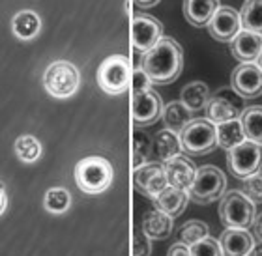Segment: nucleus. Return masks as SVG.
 I'll use <instances>...</instances> for the list:
<instances>
[{
	"instance_id": "25",
	"label": "nucleus",
	"mask_w": 262,
	"mask_h": 256,
	"mask_svg": "<svg viewBox=\"0 0 262 256\" xmlns=\"http://www.w3.org/2000/svg\"><path fill=\"white\" fill-rule=\"evenodd\" d=\"M240 124L244 129L247 141L257 142L262 146V107L260 105H251L246 107V110L240 116Z\"/></svg>"
},
{
	"instance_id": "13",
	"label": "nucleus",
	"mask_w": 262,
	"mask_h": 256,
	"mask_svg": "<svg viewBox=\"0 0 262 256\" xmlns=\"http://www.w3.org/2000/svg\"><path fill=\"white\" fill-rule=\"evenodd\" d=\"M163 101L158 94L150 90H142V92L133 94V103H131V116L135 126H150L154 122H158L163 114Z\"/></svg>"
},
{
	"instance_id": "26",
	"label": "nucleus",
	"mask_w": 262,
	"mask_h": 256,
	"mask_svg": "<svg viewBox=\"0 0 262 256\" xmlns=\"http://www.w3.org/2000/svg\"><path fill=\"white\" fill-rule=\"evenodd\" d=\"M215 133H217V146L227 150V152L232 150L234 146H238L240 142L246 141V135H244V129H242L240 118H238V120L217 124V126H215Z\"/></svg>"
},
{
	"instance_id": "16",
	"label": "nucleus",
	"mask_w": 262,
	"mask_h": 256,
	"mask_svg": "<svg viewBox=\"0 0 262 256\" xmlns=\"http://www.w3.org/2000/svg\"><path fill=\"white\" fill-rule=\"evenodd\" d=\"M260 51H262V36L251 32V30H244L242 28L240 32H238V36L230 41V53L242 64H246V62H257Z\"/></svg>"
},
{
	"instance_id": "12",
	"label": "nucleus",
	"mask_w": 262,
	"mask_h": 256,
	"mask_svg": "<svg viewBox=\"0 0 262 256\" xmlns=\"http://www.w3.org/2000/svg\"><path fill=\"white\" fill-rule=\"evenodd\" d=\"M230 88L242 99H255L262 96V69L255 62L240 64L232 71Z\"/></svg>"
},
{
	"instance_id": "2",
	"label": "nucleus",
	"mask_w": 262,
	"mask_h": 256,
	"mask_svg": "<svg viewBox=\"0 0 262 256\" xmlns=\"http://www.w3.org/2000/svg\"><path fill=\"white\" fill-rule=\"evenodd\" d=\"M115 170L111 161L99 155L81 159L75 167V183L86 195H99L105 193L113 183Z\"/></svg>"
},
{
	"instance_id": "34",
	"label": "nucleus",
	"mask_w": 262,
	"mask_h": 256,
	"mask_svg": "<svg viewBox=\"0 0 262 256\" xmlns=\"http://www.w3.org/2000/svg\"><path fill=\"white\" fill-rule=\"evenodd\" d=\"M150 252H152L150 238H146L142 230H137L133 236V256H150Z\"/></svg>"
},
{
	"instance_id": "19",
	"label": "nucleus",
	"mask_w": 262,
	"mask_h": 256,
	"mask_svg": "<svg viewBox=\"0 0 262 256\" xmlns=\"http://www.w3.org/2000/svg\"><path fill=\"white\" fill-rule=\"evenodd\" d=\"M217 10L219 0H184V15L193 27H208Z\"/></svg>"
},
{
	"instance_id": "36",
	"label": "nucleus",
	"mask_w": 262,
	"mask_h": 256,
	"mask_svg": "<svg viewBox=\"0 0 262 256\" xmlns=\"http://www.w3.org/2000/svg\"><path fill=\"white\" fill-rule=\"evenodd\" d=\"M167 256H191V252H189V247L187 245H184V243H176V245H172L169 249Z\"/></svg>"
},
{
	"instance_id": "39",
	"label": "nucleus",
	"mask_w": 262,
	"mask_h": 256,
	"mask_svg": "<svg viewBox=\"0 0 262 256\" xmlns=\"http://www.w3.org/2000/svg\"><path fill=\"white\" fill-rule=\"evenodd\" d=\"M247 256H262V241L255 243V245H253V249L249 251V254H247Z\"/></svg>"
},
{
	"instance_id": "37",
	"label": "nucleus",
	"mask_w": 262,
	"mask_h": 256,
	"mask_svg": "<svg viewBox=\"0 0 262 256\" xmlns=\"http://www.w3.org/2000/svg\"><path fill=\"white\" fill-rule=\"evenodd\" d=\"M253 234L258 241H262V213H257L255 215V221H253Z\"/></svg>"
},
{
	"instance_id": "32",
	"label": "nucleus",
	"mask_w": 262,
	"mask_h": 256,
	"mask_svg": "<svg viewBox=\"0 0 262 256\" xmlns=\"http://www.w3.org/2000/svg\"><path fill=\"white\" fill-rule=\"evenodd\" d=\"M242 193L253 202V204H262V170L257 174L249 176L242 180Z\"/></svg>"
},
{
	"instance_id": "6",
	"label": "nucleus",
	"mask_w": 262,
	"mask_h": 256,
	"mask_svg": "<svg viewBox=\"0 0 262 256\" xmlns=\"http://www.w3.org/2000/svg\"><path fill=\"white\" fill-rule=\"evenodd\" d=\"M182 150L189 155H204L217 146L215 126L208 118H193L180 133Z\"/></svg>"
},
{
	"instance_id": "35",
	"label": "nucleus",
	"mask_w": 262,
	"mask_h": 256,
	"mask_svg": "<svg viewBox=\"0 0 262 256\" xmlns=\"http://www.w3.org/2000/svg\"><path fill=\"white\" fill-rule=\"evenodd\" d=\"M131 86H133V94L135 92H142V90H150L152 82L146 77V73L141 69V67H135L133 75H131Z\"/></svg>"
},
{
	"instance_id": "21",
	"label": "nucleus",
	"mask_w": 262,
	"mask_h": 256,
	"mask_svg": "<svg viewBox=\"0 0 262 256\" xmlns=\"http://www.w3.org/2000/svg\"><path fill=\"white\" fill-rule=\"evenodd\" d=\"M152 150L154 153L158 155V159L161 163H167L170 159L178 157L182 155V142H180V135L174 133V131H169V129H161L156 135L152 142Z\"/></svg>"
},
{
	"instance_id": "28",
	"label": "nucleus",
	"mask_w": 262,
	"mask_h": 256,
	"mask_svg": "<svg viewBox=\"0 0 262 256\" xmlns=\"http://www.w3.org/2000/svg\"><path fill=\"white\" fill-rule=\"evenodd\" d=\"M43 204L47 212L55 213V215H60V213H66L70 210L71 195L64 187H53V189H49L47 195H45Z\"/></svg>"
},
{
	"instance_id": "8",
	"label": "nucleus",
	"mask_w": 262,
	"mask_h": 256,
	"mask_svg": "<svg viewBox=\"0 0 262 256\" xmlns=\"http://www.w3.org/2000/svg\"><path fill=\"white\" fill-rule=\"evenodd\" d=\"M129 60L124 55L107 56L98 67V84L107 94H122L126 92L129 84Z\"/></svg>"
},
{
	"instance_id": "24",
	"label": "nucleus",
	"mask_w": 262,
	"mask_h": 256,
	"mask_svg": "<svg viewBox=\"0 0 262 256\" xmlns=\"http://www.w3.org/2000/svg\"><path fill=\"white\" fill-rule=\"evenodd\" d=\"M13 34H15L19 39H32L39 34V28H41V19L36 11L32 10H23L19 11L15 17H13Z\"/></svg>"
},
{
	"instance_id": "40",
	"label": "nucleus",
	"mask_w": 262,
	"mask_h": 256,
	"mask_svg": "<svg viewBox=\"0 0 262 256\" xmlns=\"http://www.w3.org/2000/svg\"><path fill=\"white\" fill-rule=\"evenodd\" d=\"M159 0H135L137 6H141V8H150V6H156Z\"/></svg>"
},
{
	"instance_id": "23",
	"label": "nucleus",
	"mask_w": 262,
	"mask_h": 256,
	"mask_svg": "<svg viewBox=\"0 0 262 256\" xmlns=\"http://www.w3.org/2000/svg\"><path fill=\"white\" fill-rule=\"evenodd\" d=\"M161 118H163L165 129L174 131L178 135H180L182 129L193 120L191 110L186 109V105L182 103V101H170L169 105H165Z\"/></svg>"
},
{
	"instance_id": "14",
	"label": "nucleus",
	"mask_w": 262,
	"mask_h": 256,
	"mask_svg": "<svg viewBox=\"0 0 262 256\" xmlns=\"http://www.w3.org/2000/svg\"><path fill=\"white\" fill-rule=\"evenodd\" d=\"M240 30H242L240 11L232 10L229 6H219V10L215 11L212 21L208 22V32H210V36L213 39H217V41H223V43H230L238 36Z\"/></svg>"
},
{
	"instance_id": "41",
	"label": "nucleus",
	"mask_w": 262,
	"mask_h": 256,
	"mask_svg": "<svg viewBox=\"0 0 262 256\" xmlns=\"http://www.w3.org/2000/svg\"><path fill=\"white\" fill-rule=\"evenodd\" d=\"M255 64H257L258 67L262 69V51H260V55H258V58H257V62H255Z\"/></svg>"
},
{
	"instance_id": "30",
	"label": "nucleus",
	"mask_w": 262,
	"mask_h": 256,
	"mask_svg": "<svg viewBox=\"0 0 262 256\" xmlns=\"http://www.w3.org/2000/svg\"><path fill=\"white\" fill-rule=\"evenodd\" d=\"M208 236H210V228H208V224L204 223V221H196V219H193V221H187V223L182 226L180 243L191 247L193 243L204 240V238H208Z\"/></svg>"
},
{
	"instance_id": "29",
	"label": "nucleus",
	"mask_w": 262,
	"mask_h": 256,
	"mask_svg": "<svg viewBox=\"0 0 262 256\" xmlns=\"http://www.w3.org/2000/svg\"><path fill=\"white\" fill-rule=\"evenodd\" d=\"M15 153L17 157L25 163H34L41 155V144L36 136L32 135H21L15 141Z\"/></svg>"
},
{
	"instance_id": "5",
	"label": "nucleus",
	"mask_w": 262,
	"mask_h": 256,
	"mask_svg": "<svg viewBox=\"0 0 262 256\" xmlns=\"http://www.w3.org/2000/svg\"><path fill=\"white\" fill-rule=\"evenodd\" d=\"M43 84L45 90L53 98L66 99L77 92V88L81 84V75H79L75 64L68 60H56L45 69Z\"/></svg>"
},
{
	"instance_id": "15",
	"label": "nucleus",
	"mask_w": 262,
	"mask_h": 256,
	"mask_svg": "<svg viewBox=\"0 0 262 256\" xmlns=\"http://www.w3.org/2000/svg\"><path fill=\"white\" fill-rule=\"evenodd\" d=\"M163 169H165V176H167L169 185L176 187V189H182V191H187V189L191 187L193 180H195V174H196L195 165L187 157H184V155H178V157L163 163Z\"/></svg>"
},
{
	"instance_id": "18",
	"label": "nucleus",
	"mask_w": 262,
	"mask_h": 256,
	"mask_svg": "<svg viewBox=\"0 0 262 256\" xmlns=\"http://www.w3.org/2000/svg\"><path fill=\"white\" fill-rule=\"evenodd\" d=\"M141 230L150 240H167L172 234V217H169L163 212H159L158 207L156 210H148L142 215Z\"/></svg>"
},
{
	"instance_id": "27",
	"label": "nucleus",
	"mask_w": 262,
	"mask_h": 256,
	"mask_svg": "<svg viewBox=\"0 0 262 256\" xmlns=\"http://www.w3.org/2000/svg\"><path fill=\"white\" fill-rule=\"evenodd\" d=\"M240 22L244 30L262 36V0H246L240 10Z\"/></svg>"
},
{
	"instance_id": "22",
	"label": "nucleus",
	"mask_w": 262,
	"mask_h": 256,
	"mask_svg": "<svg viewBox=\"0 0 262 256\" xmlns=\"http://www.w3.org/2000/svg\"><path fill=\"white\" fill-rule=\"evenodd\" d=\"M210 98H212L210 88L201 81H193V82H189V84H186V86L182 88V94H180V101L186 105V109H189L191 112L206 109Z\"/></svg>"
},
{
	"instance_id": "4",
	"label": "nucleus",
	"mask_w": 262,
	"mask_h": 256,
	"mask_svg": "<svg viewBox=\"0 0 262 256\" xmlns=\"http://www.w3.org/2000/svg\"><path fill=\"white\" fill-rule=\"evenodd\" d=\"M227 178L219 169L212 165H204L196 169L195 180L187 189V196L196 204H212L225 195Z\"/></svg>"
},
{
	"instance_id": "33",
	"label": "nucleus",
	"mask_w": 262,
	"mask_h": 256,
	"mask_svg": "<svg viewBox=\"0 0 262 256\" xmlns=\"http://www.w3.org/2000/svg\"><path fill=\"white\" fill-rule=\"evenodd\" d=\"M189 252H191V256H223L221 247H219V241L213 240L212 236H208L204 240L193 243L189 247Z\"/></svg>"
},
{
	"instance_id": "20",
	"label": "nucleus",
	"mask_w": 262,
	"mask_h": 256,
	"mask_svg": "<svg viewBox=\"0 0 262 256\" xmlns=\"http://www.w3.org/2000/svg\"><path fill=\"white\" fill-rule=\"evenodd\" d=\"M156 207L159 212L167 213L169 217H178L184 210H186L187 202H189V196H187V191H182V189H176V187H167L165 191L159 193L156 198Z\"/></svg>"
},
{
	"instance_id": "9",
	"label": "nucleus",
	"mask_w": 262,
	"mask_h": 256,
	"mask_svg": "<svg viewBox=\"0 0 262 256\" xmlns=\"http://www.w3.org/2000/svg\"><path fill=\"white\" fill-rule=\"evenodd\" d=\"M244 110H246L244 99L232 88H221L208 101L206 118L212 122L213 126H217V124H223V122L238 120Z\"/></svg>"
},
{
	"instance_id": "3",
	"label": "nucleus",
	"mask_w": 262,
	"mask_h": 256,
	"mask_svg": "<svg viewBox=\"0 0 262 256\" xmlns=\"http://www.w3.org/2000/svg\"><path fill=\"white\" fill-rule=\"evenodd\" d=\"M255 204L242 191H229L221 196L219 217L227 228L247 230L255 221Z\"/></svg>"
},
{
	"instance_id": "31",
	"label": "nucleus",
	"mask_w": 262,
	"mask_h": 256,
	"mask_svg": "<svg viewBox=\"0 0 262 256\" xmlns=\"http://www.w3.org/2000/svg\"><path fill=\"white\" fill-rule=\"evenodd\" d=\"M150 148H152V142H150L148 135H144L142 131H135L133 133V170L139 169L141 165L148 163Z\"/></svg>"
},
{
	"instance_id": "1",
	"label": "nucleus",
	"mask_w": 262,
	"mask_h": 256,
	"mask_svg": "<svg viewBox=\"0 0 262 256\" xmlns=\"http://www.w3.org/2000/svg\"><path fill=\"white\" fill-rule=\"evenodd\" d=\"M184 67V53L178 41L172 38L159 39L152 49L141 58V69L146 73L152 84H170L178 79Z\"/></svg>"
},
{
	"instance_id": "10",
	"label": "nucleus",
	"mask_w": 262,
	"mask_h": 256,
	"mask_svg": "<svg viewBox=\"0 0 262 256\" xmlns=\"http://www.w3.org/2000/svg\"><path fill=\"white\" fill-rule=\"evenodd\" d=\"M163 38V25L152 15L137 13L131 21V43L137 53H148Z\"/></svg>"
},
{
	"instance_id": "7",
	"label": "nucleus",
	"mask_w": 262,
	"mask_h": 256,
	"mask_svg": "<svg viewBox=\"0 0 262 256\" xmlns=\"http://www.w3.org/2000/svg\"><path fill=\"white\" fill-rule=\"evenodd\" d=\"M227 165L230 174L238 180H246L257 174L258 170H262V146L246 138L227 152Z\"/></svg>"
},
{
	"instance_id": "17",
	"label": "nucleus",
	"mask_w": 262,
	"mask_h": 256,
	"mask_svg": "<svg viewBox=\"0 0 262 256\" xmlns=\"http://www.w3.org/2000/svg\"><path fill=\"white\" fill-rule=\"evenodd\" d=\"M217 241L223 256H247L255 245V238L240 228H227Z\"/></svg>"
},
{
	"instance_id": "38",
	"label": "nucleus",
	"mask_w": 262,
	"mask_h": 256,
	"mask_svg": "<svg viewBox=\"0 0 262 256\" xmlns=\"http://www.w3.org/2000/svg\"><path fill=\"white\" fill-rule=\"evenodd\" d=\"M6 206H8V196H6V187L4 183L0 181V215L6 212Z\"/></svg>"
},
{
	"instance_id": "11",
	"label": "nucleus",
	"mask_w": 262,
	"mask_h": 256,
	"mask_svg": "<svg viewBox=\"0 0 262 256\" xmlns=\"http://www.w3.org/2000/svg\"><path fill=\"white\" fill-rule=\"evenodd\" d=\"M133 183H135L137 191H141L144 196L154 200L159 193L169 187L163 163L148 161V163L141 165L139 169L133 170Z\"/></svg>"
}]
</instances>
